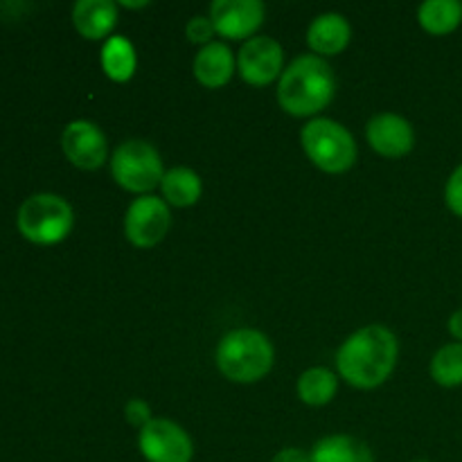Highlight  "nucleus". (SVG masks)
I'll use <instances>...</instances> for the list:
<instances>
[{
    "instance_id": "19",
    "label": "nucleus",
    "mask_w": 462,
    "mask_h": 462,
    "mask_svg": "<svg viewBox=\"0 0 462 462\" xmlns=\"http://www.w3.org/2000/svg\"><path fill=\"white\" fill-rule=\"evenodd\" d=\"M418 21L429 34H451L462 23V3L458 0H427V3L420 5Z\"/></svg>"
},
{
    "instance_id": "5",
    "label": "nucleus",
    "mask_w": 462,
    "mask_h": 462,
    "mask_svg": "<svg viewBox=\"0 0 462 462\" xmlns=\"http://www.w3.org/2000/svg\"><path fill=\"white\" fill-rule=\"evenodd\" d=\"M16 224L23 237L41 246H50V244L63 242L70 235L75 215H72L70 203L63 197L41 192L32 194L21 203Z\"/></svg>"
},
{
    "instance_id": "20",
    "label": "nucleus",
    "mask_w": 462,
    "mask_h": 462,
    "mask_svg": "<svg viewBox=\"0 0 462 462\" xmlns=\"http://www.w3.org/2000/svg\"><path fill=\"white\" fill-rule=\"evenodd\" d=\"M296 391L300 402H305L307 406H325L337 397L338 374L323 365H316L298 377Z\"/></svg>"
},
{
    "instance_id": "8",
    "label": "nucleus",
    "mask_w": 462,
    "mask_h": 462,
    "mask_svg": "<svg viewBox=\"0 0 462 462\" xmlns=\"http://www.w3.org/2000/svg\"><path fill=\"white\" fill-rule=\"evenodd\" d=\"M171 226L170 206L161 197H138L125 215V235L135 248H153L165 239Z\"/></svg>"
},
{
    "instance_id": "12",
    "label": "nucleus",
    "mask_w": 462,
    "mask_h": 462,
    "mask_svg": "<svg viewBox=\"0 0 462 462\" xmlns=\"http://www.w3.org/2000/svg\"><path fill=\"white\" fill-rule=\"evenodd\" d=\"M365 140L383 158H402L413 152L415 131L406 117L397 113H379L365 126Z\"/></svg>"
},
{
    "instance_id": "17",
    "label": "nucleus",
    "mask_w": 462,
    "mask_h": 462,
    "mask_svg": "<svg viewBox=\"0 0 462 462\" xmlns=\"http://www.w3.org/2000/svg\"><path fill=\"white\" fill-rule=\"evenodd\" d=\"M162 201L174 208H189L199 203L203 194V180L189 167H171L165 171L161 183Z\"/></svg>"
},
{
    "instance_id": "7",
    "label": "nucleus",
    "mask_w": 462,
    "mask_h": 462,
    "mask_svg": "<svg viewBox=\"0 0 462 462\" xmlns=\"http://www.w3.org/2000/svg\"><path fill=\"white\" fill-rule=\"evenodd\" d=\"M138 449L147 462H192L194 442L180 424L153 418L138 433Z\"/></svg>"
},
{
    "instance_id": "23",
    "label": "nucleus",
    "mask_w": 462,
    "mask_h": 462,
    "mask_svg": "<svg viewBox=\"0 0 462 462\" xmlns=\"http://www.w3.org/2000/svg\"><path fill=\"white\" fill-rule=\"evenodd\" d=\"M445 203L456 217L462 219V162L451 171L449 180L445 185Z\"/></svg>"
},
{
    "instance_id": "26",
    "label": "nucleus",
    "mask_w": 462,
    "mask_h": 462,
    "mask_svg": "<svg viewBox=\"0 0 462 462\" xmlns=\"http://www.w3.org/2000/svg\"><path fill=\"white\" fill-rule=\"evenodd\" d=\"M447 328H449L451 337H454L458 343H462V310H456L454 314L449 316V323H447Z\"/></svg>"
},
{
    "instance_id": "28",
    "label": "nucleus",
    "mask_w": 462,
    "mask_h": 462,
    "mask_svg": "<svg viewBox=\"0 0 462 462\" xmlns=\"http://www.w3.org/2000/svg\"><path fill=\"white\" fill-rule=\"evenodd\" d=\"M415 462H431V460H415Z\"/></svg>"
},
{
    "instance_id": "25",
    "label": "nucleus",
    "mask_w": 462,
    "mask_h": 462,
    "mask_svg": "<svg viewBox=\"0 0 462 462\" xmlns=\"http://www.w3.org/2000/svg\"><path fill=\"white\" fill-rule=\"evenodd\" d=\"M273 462H311L310 454H305L298 447H287V449H280L278 454L273 456Z\"/></svg>"
},
{
    "instance_id": "2",
    "label": "nucleus",
    "mask_w": 462,
    "mask_h": 462,
    "mask_svg": "<svg viewBox=\"0 0 462 462\" xmlns=\"http://www.w3.org/2000/svg\"><path fill=\"white\" fill-rule=\"evenodd\" d=\"M337 75L319 54H300L278 79V104L293 117H314L332 104Z\"/></svg>"
},
{
    "instance_id": "22",
    "label": "nucleus",
    "mask_w": 462,
    "mask_h": 462,
    "mask_svg": "<svg viewBox=\"0 0 462 462\" xmlns=\"http://www.w3.org/2000/svg\"><path fill=\"white\" fill-rule=\"evenodd\" d=\"M185 34H188L189 43H197V45H210L212 39H215V25H212L210 16H194L189 18L188 27H185Z\"/></svg>"
},
{
    "instance_id": "21",
    "label": "nucleus",
    "mask_w": 462,
    "mask_h": 462,
    "mask_svg": "<svg viewBox=\"0 0 462 462\" xmlns=\"http://www.w3.org/2000/svg\"><path fill=\"white\" fill-rule=\"evenodd\" d=\"M431 379L442 388L462 386V343H447L433 355Z\"/></svg>"
},
{
    "instance_id": "24",
    "label": "nucleus",
    "mask_w": 462,
    "mask_h": 462,
    "mask_svg": "<svg viewBox=\"0 0 462 462\" xmlns=\"http://www.w3.org/2000/svg\"><path fill=\"white\" fill-rule=\"evenodd\" d=\"M125 418H126V422H129L131 427H135V429L147 427V424L153 420L152 418V409H149L147 402L138 400V397H134V400L126 402Z\"/></svg>"
},
{
    "instance_id": "27",
    "label": "nucleus",
    "mask_w": 462,
    "mask_h": 462,
    "mask_svg": "<svg viewBox=\"0 0 462 462\" xmlns=\"http://www.w3.org/2000/svg\"><path fill=\"white\" fill-rule=\"evenodd\" d=\"M120 5L125 9H144L149 5V0H138V3H131V0H122Z\"/></svg>"
},
{
    "instance_id": "3",
    "label": "nucleus",
    "mask_w": 462,
    "mask_h": 462,
    "mask_svg": "<svg viewBox=\"0 0 462 462\" xmlns=\"http://www.w3.org/2000/svg\"><path fill=\"white\" fill-rule=\"evenodd\" d=\"M219 373L235 383H255L271 373L273 343L260 329L239 328L226 334L215 350Z\"/></svg>"
},
{
    "instance_id": "15",
    "label": "nucleus",
    "mask_w": 462,
    "mask_h": 462,
    "mask_svg": "<svg viewBox=\"0 0 462 462\" xmlns=\"http://www.w3.org/2000/svg\"><path fill=\"white\" fill-rule=\"evenodd\" d=\"M72 23L84 39H111L117 23V5L113 0H79L72 7Z\"/></svg>"
},
{
    "instance_id": "14",
    "label": "nucleus",
    "mask_w": 462,
    "mask_h": 462,
    "mask_svg": "<svg viewBox=\"0 0 462 462\" xmlns=\"http://www.w3.org/2000/svg\"><path fill=\"white\" fill-rule=\"evenodd\" d=\"M194 77L206 88H224L230 79H233L235 70H237V59H235L233 50L226 43L212 41L210 45L199 50L194 57Z\"/></svg>"
},
{
    "instance_id": "13",
    "label": "nucleus",
    "mask_w": 462,
    "mask_h": 462,
    "mask_svg": "<svg viewBox=\"0 0 462 462\" xmlns=\"http://www.w3.org/2000/svg\"><path fill=\"white\" fill-rule=\"evenodd\" d=\"M352 27L343 14L328 12L316 16L307 30V45L319 57H334L350 45Z\"/></svg>"
},
{
    "instance_id": "1",
    "label": "nucleus",
    "mask_w": 462,
    "mask_h": 462,
    "mask_svg": "<svg viewBox=\"0 0 462 462\" xmlns=\"http://www.w3.org/2000/svg\"><path fill=\"white\" fill-rule=\"evenodd\" d=\"M400 356L397 337L383 325H365L341 343L337 352L338 374L359 391H373L393 374Z\"/></svg>"
},
{
    "instance_id": "16",
    "label": "nucleus",
    "mask_w": 462,
    "mask_h": 462,
    "mask_svg": "<svg viewBox=\"0 0 462 462\" xmlns=\"http://www.w3.org/2000/svg\"><path fill=\"white\" fill-rule=\"evenodd\" d=\"M311 462H374L373 451L364 440L347 433H334L314 445Z\"/></svg>"
},
{
    "instance_id": "6",
    "label": "nucleus",
    "mask_w": 462,
    "mask_h": 462,
    "mask_svg": "<svg viewBox=\"0 0 462 462\" xmlns=\"http://www.w3.org/2000/svg\"><path fill=\"white\" fill-rule=\"evenodd\" d=\"M113 180L126 192L144 197L161 188L165 167L158 149L147 140H126L111 156Z\"/></svg>"
},
{
    "instance_id": "4",
    "label": "nucleus",
    "mask_w": 462,
    "mask_h": 462,
    "mask_svg": "<svg viewBox=\"0 0 462 462\" xmlns=\"http://www.w3.org/2000/svg\"><path fill=\"white\" fill-rule=\"evenodd\" d=\"M300 144L307 158L325 174H343L356 162L355 135L337 120L314 117L300 131Z\"/></svg>"
},
{
    "instance_id": "11",
    "label": "nucleus",
    "mask_w": 462,
    "mask_h": 462,
    "mask_svg": "<svg viewBox=\"0 0 462 462\" xmlns=\"http://www.w3.org/2000/svg\"><path fill=\"white\" fill-rule=\"evenodd\" d=\"M264 5L260 0H215L210 5V21L217 34L230 41L253 39L264 23Z\"/></svg>"
},
{
    "instance_id": "10",
    "label": "nucleus",
    "mask_w": 462,
    "mask_h": 462,
    "mask_svg": "<svg viewBox=\"0 0 462 462\" xmlns=\"http://www.w3.org/2000/svg\"><path fill=\"white\" fill-rule=\"evenodd\" d=\"M61 147L68 161L86 171H95L106 162L108 140L90 120H75L63 129Z\"/></svg>"
},
{
    "instance_id": "9",
    "label": "nucleus",
    "mask_w": 462,
    "mask_h": 462,
    "mask_svg": "<svg viewBox=\"0 0 462 462\" xmlns=\"http://www.w3.org/2000/svg\"><path fill=\"white\" fill-rule=\"evenodd\" d=\"M237 70L246 84L269 86L284 72V50L271 36H253L237 52Z\"/></svg>"
},
{
    "instance_id": "18",
    "label": "nucleus",
    "mask_w": 462,
    "mask_h": 462,
    "mask_svg": "<svg viewBox=\"0 0 462 462\" xmlns=\"http://www.w3.org/2000/svg\"><path fill=\"white\" fill-rule=\"evenodd\" d=\"M102 70L116 84H125L135 75L138 57L135 48L126 36H111L102 45Z\"/></svg>"
}]
</instances>
